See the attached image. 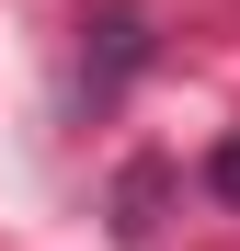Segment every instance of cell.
Masks as SVG:
<instances>
[{"mask_svg":"<svg viewBox=\"0 0 240 251\" xmlns=\"http://www.w3.org/2000/svg\"><path fill=\"white\" fill-rule=\"evenodd\" d=\"M206 183H217V194H229V205H240V137H229V149H217V160H206Z\"/></svg>","mask_w":240,"mask_h":251,"instance_id":"1","label":"cell"}]
</instances>
